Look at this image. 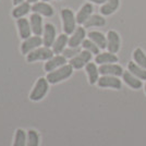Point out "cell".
Listing matches in <instances>:
<instances>
[{
	"instance_id": "obj_1",
	"label": "cell",
	"mask_w": 146,
	"mask_h": 146,
	"mask_svg": "<svg viewBox=\"0 0 146 146\" xmlns=\"http://www.w3.org/2000/svg\"><path fill=\"white\" fill-rule=\"evenodd\" d=\"M73 74V68L72 66L69 64H64L62 67L56 69L55 71L47 73L46 79L49 82V84H58L63 81L68 80Z\"/></svg>"
},
{
	"instance_id": "obj_2",
	"label": "cell",
	"mask_w": 146,
	"mask_h": 146,
	"mask_svg": "<svg viewBox=\"0 0 146 146\" xmlns=\"http://www.w3.org/2000/svg\"><path fill=\"white\" fill-rule=\"evenodd\" d=\"M61 20H62V30L67 35H72L76 30V17L71 9L64 8L61 10Z\"/></svg>"
},
{
	"instance_id": "obj_3",
	"label": "cell",
	"mask_w": 146,
	"mask_h": 146,
	"mask_svg": "<svg viewBox=\"0 0 146 146\" xmlns=\"http://www.w3.org/2000/svg\"><path fill=\"white\" fill-rule=\"evenodd\" d=\"M49 91V82L46 78H39L36 81L34 87L30 93V99L32 102H39L42 100Z\"/></svg>"
},
{
	"instance_id": "obj_4",
	"label": "cell",
	"mask_w": 146,
	"mask_h": 146,
	"mask_svg": "<svg viewBox=\"0 0 146 146\" xmlns=\"http://www.w3.org/2000/svg\"><path fill=\"white\" fill-rule=\"evenodd\" d=\"M54 55H55V52L49 47H45V46L38 47L26 55V61L31 62V63L36 62V61H47L49 59H51Z\"/></svg>"
},
{
	"instance_id": "obj_5",
	"label": "cell",
	"mask_w": 146,
	"mask_h": 146,
	"mask_svg": "<svg viewBox=\"0 0 146 146\" xmlns=\"http://www.w3.org/2000/svg\"><path fill=\"white\" fill-rule=\"evenodd\" d=\"M98 87L100 88H112V90H121L122 81L118 76L112 75H102L97 82Z\"/></svg>"
},
{
	"instance_id": "obj_6",
	"label": "cell",
	"mask_w": 146,
	"mask_h": 146,
	"mask_svg": "<svg viewBox=\"0 0 146 146\" xmlns=\"http://www.w3.org/2000/svg\"><path fill=\"white\" fill-rule=\"evenodd\" d=\"M43 45V37L42 36H31L27 39H24L23 43L21 44V52L23 55H27L31 51L35 50L36 48L40 47Z\"/></svg>"
},
{
	"instance_id": "obj_7",
	"label": "cell",
	"mask_w": 146,
	"mask_h": 146,
	"mask_svg": "<svg viewBox=\"0 0 146 146\" xmlns=\"http://www.w3.org/2000/svg\"><path fill=\"white\" fill-rule=\"evenodd\" d=\"M92 58H93V54H91L87 50H82L80 54H78L70 60V64L72 66L73 69L80 70L85 67L88 62H91Z\"/></svg>"
},
{
	"instance_id": "obj_8",
	"label": "cell",
	"mask_w": 146,
	"mask_h": 146,
	"mask_svg": "<svg viewBox=\"0 0 146 146\" xmlns=\"http://www.w3.org/2000/svg\"><path fill=\"white\" fill-rule=\"evenodd\" d=\"M86 37V31L84 26H78L76 30L74 31L71 36L69 37V43L68 46L71 48H79L80 45L84 42Z\"/></svg>"
},
{
	"instance_id": "obj_9",
	"label": "cell",
	"mask_w": 146,
	"mask_h": 146,
	"mask_svg": "<svg viewBox=\"0 0 146 146\" xmlns=\"http://www.w3.org/2000/svg\"><path fill=\"white\" fill-rule=\"evenodd\" d=\"M56 34L57 31L54 24L51 23H46L44 25L43 32V45L45 47H52V45L56 40Z\"/></svg>"
},
{
	"instance_id": "obj_10",
	"label": "cell",
	"mask_w": 146,
	"mask_h": 146,
	"mask_svg": "<svg viewBox=\"0 0 146 146\" xmlns=\"http://www.w3.org/2000/svg\"><path fill=\"white\" fill-rule=\"evenodd\" d=\"M32 12L38 13L42 17L50 18L55 14V10H54L52 6H50L48 2L38 1V2H35V3L32 5Z\"/></svg>"
},
{
	"instance_id": "obj_11",
	"label": "cell",
	"mask_w": 146,
	"mask_h": 146,
	"mask_svg": "<svg viewBox=\"0 0 146 146\" xmlns=\"http://www.w3.org/2000/svg\"><path fill=\"white\" fill-rule=\"evenodd\" d=\"M121 39L116 31H109L107 33V49L109 52L117 54L120 49Z\"/></svg>"
},
{
	"instance_id": "obj_12",
	"label": "cell",
	"mask_w": 146,
	"mask_h": 146,
	"mask_svg": "<svg viewBox=\"0 0 146 146\" xmlns=\"http://www.w3.org/2000/svg\"><path fill=\"white\" fill-rule=\"evenodd\" d=\"M17 27H18V32L20 37L24 40L27 39L32 36V27H31L30 20L26 18L17 19Z\"/></svg>"
},
{
	"instance_id": "obj_13",
	"label": "cell",
	"mask_w": 146,
	"mask_h": 146,
	"mask_svg": "<svg viewBox=\"0 0 146 146\" xmlns=\"http://www.w3.org/2000/svg\"><path fill=\"white\" fill-rule=\"evenodd\" d=\"M64 64H67V58L62 55H56L51 59H49V60L45 62L44 70L49 73L51 72V71H55L56 69L62 67Z\"/></svg>"
},
{
	"instance_id": "obj_14",
	"label": "cell",
	"mask_w": 146,
	"mask_h": 146,
	"mask_svg": "<svg viewBox=\"0 0 146 146\" xmlns=\"http://www.w3.org/2000/svg\"><path fill=\"white\" fill-rule=\"evenodd\" d=\"M99 73L102 75H112V76H122L123 74V69L121 66L117 63H108V64H102L98 68Z\"/></svg>"
},
{
	"instance_id": "obj_15",
	"label": "cell",
	"mask_w": 146,
	"mask_h": 146,
	"mask_svg": "<svg viewBox=\"0 0 146 146\" xmlns=\"http://www.w3.org/2000/svg\"><path fill=\"white\" fill-rule=\"evenodd\" d=\"M30 23L32 27V32L36 36H42L44 32V25H43V18L38 13H32L30 15Z\"/></svg>"
},
{
	"instance_id": "obj_16",
	"label": "cell",
	"mask_w": 146,
	"mask_h": 146,
	"mask_svg": "<svg viewBox=\"0 0 146 146\" xmlns=\"http://www.w3.org/2000/svg\"><path fill=\"white\" fill-rule=\"evenodd\" d=\"M93 10H94V8H93V5L91 2L84 3L83 6L81 7V9H80L78 14H76V23L80 25H84V23L93 14Z\"/></svg>"
},
{
	"instance_id": "obj_17",
	"label": "cell",
	"mask_w": 146,
	"mask_h": 146,
	"mask_svg": "<svg viewBox=\"0 0 146 146\" xmlns=\"http://www.w3.org/2000/svg\"><path fill=\"white\" fill-rule=\"evenodd\" d=\"M122 80L123 82L131 87L132 90H140L143 87V82L142 80H140L139 78H136L135 75H133L130 71H124L122 74Z\"/></svg>"
},
{
	"instance_id": "obj_18",
	"label": "cell",
	"mask_w": 146,
	"mask_h": 146,
	"mask_svg": "<svg viewBox=\"0 0 146 146\" xmlns=\"http://www.w3.org/2000/svg\"><path fill=\"white\" fill-rule=\"evenodd\" d=\"M86 74L88 76V82L91 85H95L97 84L98 80H99V70H98L97 66L95 62H88L85 66Z\"/></svg>"
},
{
	"instance_id": "obj_19",
	"label": "cell",
	"mask_w": 146,
	"mask_h": 146,
	"mask_svg": "<svg viewBox=\"0 0 146 146\" xmlns=\"http://www.w3.org/2000/svg\"><path fill=\"white\" fill-rule=\"evenodd\" d=\"M119 61V58L117 57L116 54H112V52H100L96 55L95 57V63L96 64H108V63H116Z\"/></svg>"
},
{
	"instance_id": "obj_20",
	"label": "cell",
	"mask_w": 146,
	"mask_h": 146,
	"mask_svg": "<svg viewBox=\"0 0 146 146\" xmlns=\"http://www.w3.org/2000/svg\"><path fill=\"white\" fill-rule=\"evenodd\" d=\"M68 43H69V36L66 33L60 34L59 36L56 38L55 43L52 45V51L56 55H60L63 52V50L66 49Z\"/></svg>"
},
{
	"instance_id": "obj_21",
	"label": "cell",
	"mask_w": 146,
	"mask_h": 146,
	"mask_svg": "<svg viewBox=\"0 0 146 146\" xmlns=\"http://www.w3.org/2000/svg\"><path fill=\"white\" fill-rule=\"evenodd\" d=\"M30 11H32V5L29 1H24L20 3L12 10V17L14 19H21L24 18L26 14H29Z\"/></svg>"
},
{
	"instance_id": "obj_22",
	"label": "cell",
	"mask_w": 146,
	"mask_h": 146,
	"mask_svg": "<svg viewBox=\"0 0 146 146\" xmlns=\"http://www.w3.org/2000/svg\"><path fill=\"white\" fill-rule=\"evenodd\" d=\"M87 36L100 49L107 48V36H105L103 33H100L98 31H92L87 34Z\"/></svg>"
},
{
	"instance_id": "obj_23",
	"label": "cell",
	"mask_w": 146,
	"mask_h": 146,
	"mask_svg": "<svg viewBox=\"0 0 146 146\" xmlns=\"http://www.w3.org/2000/svg\"><path fill=\"white\" fill-rule=\"evenodd\" d=\"M119 6H120V0H108L100 7L99 11L102 13V15L107 17V15H110V14L116 12Z\"/></svg>"
},
{
	"instance_id": "obj_24",
	"label": "cell",
	"mask_w": 146,
	"mask_h": 146,
	"mask_svg": "<svg viewBox=\"0 0 146 146\" xmlns=\"http://www.w3.org/2000/svg\"><path fill=\"white\" fill-rule=\"evenodd\" d=\"M106 24V19L103 15L99 14H92L90 19L84 23V27L85 29H90V27H100Z\"/></svg>"
},
{
	"instance_id": "obj_25",
	"label": "cell",
	"mask_w": 146,
	"mask_h": 146,
	"mask_svg": "<svg viewBox=\"0 0 146 146\" xmlns=\"http://www.w3.org/2000/svg\"><path fill=\"white\" fill-rule=\"evenodd\" d=\"M128 71L132 73L133 75H135L136 78H139L140 80H146V69L142 68L141 66H139L137 63H135L134 61L129 62L128 64Z\"/></svg>"
},
{
	"instance_id": "obj_26",
	"label": "cell",
	"mask_w": 146,
	"mask_h": 146,
	"mask_svg": "<svg viewBox=\"0 0 146 146\" xmlns=\"http://www.w3.org/2000/svg\"><path fill=\"white\" fill-rule=\"evenodd\" d=\"M133 61L142 68L146 69V54L141 48H136L132 54Z\"/></svg>"
},
{
	"instance_id": "obj_27",
	"label": "cell",
	"mask_w": 146,
	"mask_h": 146,
	"mask_svg": "<svg viewBox=\"0 0 146 146\" xmlns=\"http://www.w3.org/2000/svg\"><path fill=\"white\" fill-rule=\"evenodd\" d=\"M26 141H27V135L25 131L23 129H18L14 135L13 146H26Z\"/></svg>"
},
{
	"instance_id": "obj_28",
	"label": "cell",
	"mask_w": 146,
	"mask_h": 146,
	"mask_svg": "<svg viewBox=\"0 0 146 146\" xmlns=\"http://www.w3.org/2000/svg\"><path fill=\"white\" fill-rule=\"evenodd\" d=\"M26 146H39V134L33 129L27 131Z\"/></svg>"
},
{
	"instance_id": "obj_29",
	"label": "cell",
	"mask_w": 146,
	"mask_h": 146,
	"mask_svg": "<svg viewBox=\"0 0 146 146\" xmlns=\"http://www.w3.org/2000/svg\"><path fill=\"white\" fill-rule=\"evenodd\" d=\"M82 47L84 48V50L90 51L93 55H98V54H100V48H99L93 40H91L90 38H88V39H84V42L82 43Z\"/></svg>"
},
{
	"instance_id": "obj_30",
	"label": "cell",
	"mask_w": 146,
	"mask_h": 146,
	"mask_svg": "<svg viewBox=\"0 0 146 146\" xmlns=\"http://www.w3.org/2000/svg\"><path fill=\"white\" fill-rule=\"evenodd\" d=\"M81 52V50L79 48H68V49H64L63 50V52H62V56H64L66 58H70V59H72L73 57H75V56L80 54Z\"/></svg>"
},
{
	"instance_id": "obj_31",
	"label": "cell",
	"mask_w": 146,
	"mask_h": 146,
	"mask_svg": "<svg viewBox=\"0 0 146 146\" xmlns=\"http://www.w3.org/2000/svg\"><path fill=\"white\" fill-rule=\"evenodd\" d=\"M87 1H91L93 3H96V5H104V3L107 2L108 0H87Z\"/></svg>"
},
{
	"instance_id": "obj_32",
	"label": "cell",
	"mask_w": 146,
	"mask_h": 146,
	"mask_svg": "<svg viewBox=\"0 0 146 146\" xmlns=\"http://www.w3.org/2000/svg\"><path fill=\"white\" fill-rule=\"evenodd\" d=\"M25 0H12L13 5L14 6H18V5H20V3H22V2H24Z\"/></svg>"
},
{
	"instance_id": "obj_33",
	"label": "cell",
	"mask_w": 146,
	"mask_h": 146,
	"mask_svg": "<svg viewBox=\"0 0 146 146\" xmlns=\"http://www.w3.org/2000/svg\"><path fill=\"white\" fill-rule=\"evenodd\" d=\"M27 1H29L30 3H35V2H38L39 0H27Z\"/></svg>"
},
{
	"instance_id": "obj_34",
	"label": "cell",
	"mask_w": 146,
	"mask_h": 146,
	"mask_svg": "<svg viewBox=\"0 0 146 146\" xmlns=\"http://www.w3.org/2000/svg\"><path fill=\"white\" fill-rule=\"evenodd\" d=\"M42 1H45V2H48V1H50V0H42Z\"/></svg>"
},
{
	"instance_id": "obj_35",
	"label": "cell",
	"mask_w": 146,
	"mask_h": 146,
	"mask_svg": "<svg viewBox=\"0 0 146 146\" xmlns=\"http://www.w3.org/2000/svg\"><path fill=\"white\" fill-rule=\"evenodd\" d=\"M144 90H145V94H146V83H145V88H144Z\"/></svg>"
},
{
	"instance_id": "obj_36",
	"label": "cell",
	"mask_w": 146,
	"mask_h": 146,
	"mask_svg": "<svg viewBox=\"0 0 146 146\" xmlns=\"http://www.w3.org/2000/svg\"><path fill=\"white\" fill-rule=\"evenodd\" d=\"M57 1H60V0H57Z\"/></svg>"
}]
</instances>
